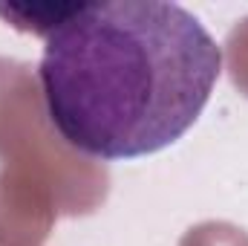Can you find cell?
I'll list each match as a JSON object with an SVG mask.
<instances>
[{"mask_svg":"<svg viewBox=\"0 0 248 246\" xmlns=\"http://www.w3.org/2000/svg\"><path fill=\"white\" fill-rule=\"evenodd\" d=\"M222 70L211 32L170 0L69 3L38 67L46 116L95 159H139L182 139Z\"/></svg>","mask_w":248,"mask_h":246,"instance_id":"1","label":"cell"}]
</instances>
